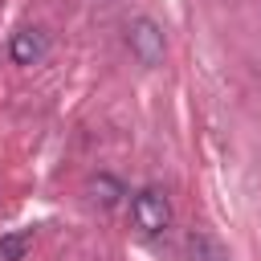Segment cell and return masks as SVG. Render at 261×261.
<instances>
[{
	"label": "cell",
	"mask_w": 261,
	"mask_h": 261,
	"mask_svg": "<svg viewBox=\"0 0 261 261\" xmlns=\"http://www.w3.org/2000/svg\"><path fill=\"white\" fill-rule=\"evenodd\" d=\"M29 249H33V228H16L0 237V261H20Z\"/></svg>",
	"instance_id": "cell-5"
},
{
	"label": "cell",
	"mask_w": 261,
	"mask_h": 261,
	"mask_svg": "<svg viewBox=\"0 0 261 261\" xmlns=\"http://www.w3.org/2000/svg\"><path fill=\"white\" fill-rule=\"evenodd\" d=\"M130 220H135V228L147 232V237L163 232V228L171 224V204H167V196H163L159 188H139V192L130 196Z\"/></svg>",
	"instance_id": "cell-1"
},
{
	"label": "cell",
	"mask_w": 261,
	"mask_h": 261,
	"mask_svg": "<svg viewBox=\"0 0 261 261\" xmlns=\"http://www.w3.org/2000/svg\"><path fill=\"white\" fill-rule=\"evenodd\" d=\"M188 253H192V261H224L220 249H216L204 232H192V237H188Z\"/></svg>",
	"instance_id": "cell-6"
},
{
	"label": "cell",
	"mask_w": 261,
	"mask_h": 261,
	"mask_svg": "<svg viewBox=\"0 0 261 261\" xmlns=\"http://www.w3.org/2000/svg\"><path fill=\"white\" fill-rule=\"evenodd\" d=\"M126 45H130V53L139 57V65H163L167 41H163V29H159L151 16H135V20L126 24Z\"/></svg>",
	"instance_id": "cell-2"
},
{
	"label": "cell",
	"mask_w": 261,
	"mask_h": 261,
	"mask_svg": "<svg viewBox=\"0 0 261 261\" xmlns=\"http://www.w3.org/2000/svg\"><path fill=\"white\" fill-rule=\"evenodd\" d=\"M122 196H126V192H122V184H118L114 175H106V171H102V175H94V179H90V200H94V204L114 208Z\"/></svg>",
	"instance_id": "cell-4"
},
{
	"label": "cell",
	"mask_w": 261,
	"mask_h": 261,
	"mask_svg": "<svg viewBox=\"0 0 261 261\" xmlns=\"http://www.w3.org/2000/svg\"><path fill=\"white\" fill-rule=\"evenodd\" d=\"M8 53L16 65H41L45 53H49V37L41 29H16L12 41H8Z\"/></svg>",
	"instance_id": "cell-3"
}]
</instances>
